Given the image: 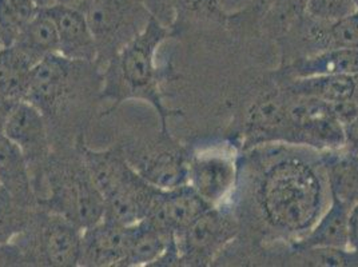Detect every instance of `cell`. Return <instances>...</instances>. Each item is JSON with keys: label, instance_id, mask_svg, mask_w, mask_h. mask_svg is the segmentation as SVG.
<instances>
[{"label": "cell", "instance_id": "6da1fadb", "mask_svg": "<svg viewBox=\"0 0 358 267\" xmlns=\"http://www.w3.org/2000/svg\"><path fill=\"white\" fill-rule=\"evenodd\" d=\"M258 210L273 229L305 236L324 212L325 187L317 166L289 155L268 164L255 189Z\"/></svg>", "mask_w": 358, "mask_h": 267}, {"label": "cell", "instance_id": "7a4b0ae2", "mask_svg": "<svg viewBox=\"0 0 358 267\" xmlns=\"http://www.w3.org/2000/svg\"><path fill=\"white\" fill-rule=\"evenodd\" d=\"M170 35L169 26L155 16H150L143 29L107 59L99 89L102 99L113 102L110 111L126 101L149 103L159 115L164 134H169L167 119L176 113L162 99L161 71L155 57L159 45Z\"/></svg>", "mask_w": 358, "mask_h": 267}, {"label": "cell", "instance_id": "3957f363", "mask_svg": "<svg viewBox=\"0 0 358 267\" xmlns=\"http://www.w3.org/2000/svg\"><path fill=\"white\" fill-rule=\"evenodd\" d=\"M45 178L48 195L38 199L39 208L59 214L83 230L103 218V196L95 187L80 154L76 161H62L50 155Z\"/></svg>", "mask_w": 358, "mask_h": 267}, {"label": "cell", "instance_id": "277c9868", "mask_svg": "<svg viewBox=\"0 0 358 267\" xmlns=\"http://www.w3.org/2000/svg\"><path fill=\"white\" fill-rule=\"evenodd\" d=\"M83 229L59 214L38 208L27 229L15 242L31 266H79Z\"/></svg>", "mask_w": 358, "mask_h": 267}, {"label": "cell", "instance_id": "5b68a950", "mask_svg": "<svg viewBox=\"0 0 358 267\" xmlns=\"http://www.w3.org/2000/svg\"><path fill=\"white\" fill-rule=\"evenodd\" d=\"M238 233L236 219L222 206L210 208L176 236L179 265L206 266Z\"/></svg>", "mask_w": 358, "mask_h": 267}, {"label": "cell", "instance_id": "8992f818", "mask_svg": "<svg viewBox=\"0 0 358 267\" xmlns=\"http://www.w3.org/2000/svg\"><path fill=\"white\" fill-rule=\"evenodd\" d=\"M237 180V159L233 150L215 147L190 157L189 185L210 206H222Z\"/></svg>", "mask_w": 358, "mask_h": 267}, {"label": "cell", "instance_id": "52a82bcc", "mask_svg": "<svg viewBox=\"0 0 358 267\" xmlns=\"http://www.w3.org/2000/svg\"><path fill=\"white\" fill-rule=\"evenodd\" d=\"M86 62L50 55L32 67L30 87L24 101L35 104L45 117L55 113L69 96L76 80V70Z\"/></svg>", "mask_w": 358, "mask_h": 267}, {"label": "cell", "instance_id": "ba28073f", "mask_svg": "<svg viewBox=\"0 0 358 267\" xmlns=\"http://www.w3.org/2000/svg\"><path fill=\"white\" fill-rule=\"evenodd\" d=\"M130 240V226L102 218L82 233L79 266H123Z\"/></svg>", "mask_w": 358, "mask_h": 267}, {"label": "cell", "instance_id": "9c48e42d", "mask_svg": "<svg viewBox=\"0 0 358 267\" xmlns=\"http://www.w3.org/2000/svg\"><path fill=\"white\" fill-rule=\"evenodd\" d=\"M210 208L213 206L186 183L176 189H159L152 199L146 218L177 236Z\"/></svg>", "mask_w": 358, "mask_h": 267}, {"label": "cell", "instance_id": "30bf717a", "mask_svg": "<svg viewBox=\"0 0 358 267\" xmlns=\"http://www.w3.org/2000/svg\"><path fill=\"white\" fill-rule=\"evenodd\" d=\"M4 135L23 151L30 164L45 162L51 155L45 115L29 101H16L6 122Z\"/></svg>", "mask_w": 358, "mask_h": 267}, {"label": "cell", "instance_id": "8fae6325", "mask_svg": "<svg viewBox=\"0 0 358 267\" xmlns=\"http://www.w3.org/2000/svg\"><path fill=\"white\" fill-rule=\"evenodd\" d=\"M190 157L177 145H157L149 151H143L138 159H129L142 178L150 185L169 190L189 183Z\"/></svg>", "mask_w": 358, "mask_h": 267}, {"label": "cell", "instance_id": "7c38bea8", "mask_svg": "<svg viewBox=\"0 0 358 267\" xmlns=\"http://www.w3.org/2000/svg\"><path fill=\"white\" fill-rule=\"evenodd\" d=\"M47 13L52 17L58 31L62 57L86 63H95L99 59V45L87 16L63 6H57Z\"/></svg>", "mask_w": 358, "mask_h": 267}, {"label": "cell", "instance_id": "4fadbf2b", "mask_svg": "<svg viewBox=\"0 0 358 267\" xmlns=\"http://www.w3.org/2000/svg\"><path fill=\"white\" fill-rule=\"evenodd\" d=\"M82 161L103 201L114 195L138 175L122 146L91 150L80 146Z\"/></svg>", "mask_w": 358, "mask_h": 267}, {"label": "cell", "instance_id": "5bb4252c", "mask_svg": "<svg viewBox=\"0 0 358 267\" xmlns=\"http://www.w3.org/2000/svg\"><path fill=\"white\" fill-rule=\"evenodd\" d=\"M31 180L30 164L26 155L4 133H0V186L17 201L38 206Z\"/></svg>", "mask_w": 358, "mask_h": 267}, {"label": "cell", "instance_id": "9a60e30c", "mask_svg": "<svg viewBox=\"0 0 358 267\" xmlns=\"http://www.w3.org/2000/svg\"><path fill=\"white\" fill-rule=\"evenodd\" d=\"M331 199V198H330ZM349 210L341 202L331 199L330 208L322 212L313 227L293 245V252L315 247L349 249L348 218Z\"/></svg>", "mask_w": 358, "mask_h": 267}, {"label": "cell", "instance_id": "2e32d148", "mask_svg": "<svg viewBox=\"0 0 358 267\" xmlns=\"http://www.w3.org/2000/svg\"><path fill=\"white\" fill-rule=\"evenodd\" d=\"M176 236L148 218L130 226L129 250L123 267L152 266L171 243Z\"/></svg>", "mask_w": 358, "mask_h": 267}, {"label": "cell", "instance_id": "e0dca14e", "mask_svg": "<svg viewBox=\"0 0 358 267\" xmlns=\"http://www.w3.org/2000/svg\"><path fill=\"white\" fill-rule=\"evenodd\" d=\"M356 87L357 75H315L294 78L287 92L336 104L352 101Z\"/></svg>", "mask_w": 358, "mask_h": 267}, {"label": "cell", "instance_id": "ac0fdd59", "mask_svg": "<svg viewBox=\"0 0 358 267\" xmlns=\"http://www.w3.org/2000/svg\"><path fill=\"white\" fill-rule=\"evenodd\" d=\"M330 198L349 208L358 203V154L345 150L329 154L324 161Z\"/></svg>", "mask_w": 358, "mask_h": 267}, {"label": "cell", "instance_id": "d6986e66", "mask_svg": "<svg viewBox=\"0 0 358 267\" xmlns=\"http://www.w3.org/2000/svg\"><path fill=\"white\" fill-rule=\"evenodd\" d=\"M13 45L23 52L34 66L50 55L59 54V38L52 17L47 11H39Z\"/></svg>", "mask_w": 358, "mask_h": 267}, {"label": "cell", "instance_id": "ffe728a7", "mask_svg": "<svg viewBox=\"0 0 358 267\" xmlns=\"http://www.w3.org/2000/svg\"><path fill=\"white\" fill-rule=\"evenodd\" d=\"M289 73L293 78L315 75H358V50L328 48L296 62Z\"/></svg>", "mask_w": 358, "mask_h": 267}, {"label": "cell", "instance_id": "44dd1931", "mask_svg": "<svg viewBox=\"0 0 358 267\" xmlns=\"http://www.w3.org/2000/svg\"><path fill=\"white\" fill-rule=\"evenodd\" d=\"M34 64L15 45L0 48V95L24 101L30 87Z\"/></svg>", "mask_w": 358, "mask_h": 267}, {"label": "cell", "instance_id": "7402d4cb", "mask_svg": "<svg viewBox=\"0 0 358 267\" xmlns=\"http://www.w3.org/2000/svg\"><path fill=\"white\" fill-rule=\"evenodd\" d=\"M39 206H29L17 201L6 189H0V242H14L30 224Z\"/></svg>", "mask_w": 358, "mask_h": 267}, {"label": "cell", "instance_id": "603a6c76", "mask_svg": "<svg viewBox=\"0 0 358 267\" xmlns=\"http://www.w3.org/2000/svg\"><path fill=\"white\" fill-rule=\"evenodd\" d=\"M39 13L32 0H0V45L8 47Z\"/></svg>", "mask_w": 358, "mask_h": 267}, {"label": "cell", "instance_id": "cb8c5ba5", "mask_svg": "<svg viewBox=\"0 0 358 267\" xmlns=\"http://www.w3.org/2000/svg\"><path fill=\"white\" fill-rule=\"evenodd\" d=\"M312 38L317 45L328 48H356L358 50V11L328 24L315 23Z\"/></svg>", "mask_w": 358, "mask_h": 267}, {"label": "cell", "instance_id": "d4e9b609", "mask_svg": "<svg viewBox=\"0 0 358 267\" xmlns=\"http://www.w3.org/2000/svg\"><path fill=\"white\" fill-rule=\"evenodd\" d=\"M302 262L312 266H358V252L350 249L315 247L297 250Z\"/></svg>", "mask_w": 358, "mask_h": 267}, {"label": "cell", "instance_id": "484cf974", "mask_svg": "<svg viewBox=\"0 0 358 267\" xmlns=\"http://www.w3.org/2000/svg\"><path fill=\"white\" fill-rule=\"evenodd\" d=\"M356 11L353 0H308L305 15L315 23L328 24Z\"/></svg>", "mask_w": 358, "mask_h": 267}, {"label": "cell", "instance_id": "4316f807", "mask_svg": "<svg viewBox=\"0 0 358 267\" xmlns=\"http://www.w3.org/2000/svg\"><path fill=\"white\" fill-rule=\"evenodd\" d=\"M31 266L30 261L17 242H0V267Z\"/></svg>", "mask_w": 358, "mask_h": 267}, {"label": "cell", "instance_id": "83f0119b", "mask_svg": "<svg viewBox=\"0 0 358 267\" xmlns=\"http://www.w3.org/2000/svg\"><path fill=\"white\" fill-rule=\"evenodd\" d=\"M345 149L358 154V114L343 124Z\"/></svg>", "mask_w": 358, "mask_h": 267}, {"label": "cell", "instance_id": "f1b7e54d", "mask_svg": "<svg viewBox=\"0 0 358 267\" xmlns=\"http://www.w3.org/2000/svg\"><path fill=\"white\" fill-rule=\"evenodd\" d=\"M348 230H349V249L358 252V203L349 210L348 218Z\"/></svg>", "mask_w": 358, "mask_h": 267}, {"label": "cell", "instance_id": "f546056e", "mask_svg": "<svg viewBox=\"0 0 358 267\" xmlns=\"http://www.w3.org/2000/svg\"><path fill=\"white\" fill-rule=\"evenodd\" d=\"M220 10L224 14H236L253 4L254 0H215Z\"/></svg>", "mask_w": 358, "mask_h": 267}, {"label": "cell", "instance_id": "4dcf8cb0", "mask_svg": "<svg viewBox=\"0 0 358 267\" xmlns=\"http://www.w3.org/2000/svg\"><path fill=\"white\" fill-rule=\"evenodd\" d=\"M308 0H275L274 6H284L285 8L293 15H305Z\"/></svg>", "mask_w": 358, "mask_h": 267}, {"label": "cell", "instance_id": "1f68e13d", "mask_svg": "<svg viewBox=\"0 0 358 267\" xmlns=\"http://www.w3.org/2000/svg\"><path fill=\"white\" fill-rule=\"evenodd\" d=\"M96 1L98 0H59L58 6L73 8V10L80 11V13H83L86 15Z\"/></svg>", "mask_w": 358, "mask_h": 267}, {"label": "cell", "instance_id": "d6a6232c", "mask_svg": "<svg viewBox=\"0 0 358 267\" xmlns=\"http://www.w3.org/2000/svg\"><path fill=\"white\" fill-rule=\"evenodd\" d=\"M15 102L16 101L14 99H8V98H4L0 95V133H4L6 122H7V118H8Z\"/></svg>", "mask_w": 358, "mask_h": 267}, {"label": "cell", "instance_id": "836d02e7", "mask_svg": "<svg viewBox=\"0 0 358 267\" xmlns=\"http://www.w3.org/2000/svg\"><path fill=\"white\" fill-rule=\"evenodd\" d=\"M32 1L39 11H48L54 7H57L59 0H32Z\"/></svg>", "mask_w": 358, "mask_h": 267}, {"label": "cell", "instance_id": "e575fe53", "mask_svg": "<svg viewBox=\"0 0 358 267\" xmlns=\"http://www.w3.org/2000/svg\"><path fill=\"white\" fill-rule=\"evenodd\" d=\"M274 3H275V0H254L253 1L254 6H257V8L264 10V11H266L270 7H273Z\"/></svg>", "mask_w": 358, "mask_h": 267}, {"label": "cell", "instance_id": "d590c367", "mask_svg": "<svg viewBox=\"0 0 358 267\" xmlns=\"http://www.w3.org/2000/svg\"><path fill=\"white\" fill-rule=\"evenodd\" d=\"M353 3H355V7H356V10L358 11V0H353Z\"/></svg>", "mask_w": 358, "mask_h": 267}, {"label": "cell", "instance_id": "8d00e7d4", "mask_svg": "<svg viewBox=\"0 0 358 267\" xmlns=\"http://www.w3.org/2000/svg\"><path fill=\"white\" fill-rule=\"evenodd\" d=\"M0 48H1V45H0Z\"/></svg>", "mask_w": 358, "mask_h": 267}, {"label": "cell", "instance_id": "74e56055", "mask_svg": "<svg viewBox=\"0 0 358 267\" xmlns=\"http://www.w3.org/2000/svg\"><path fill=\"white\" fill-rule=\"evenodd\" d=\"M0 189H1V186H0Z\"/></svg>", "mask_w": 358, "mask_h": 267}]
</instances>
